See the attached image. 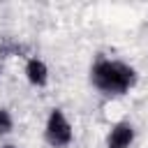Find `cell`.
<instances>
[{"instance_id": "cell-1", "label": "cell", "mask_w": 148, "mask_h": 148, "mask_svg": "<svg viewBox=\"0 0 148 148\" xmlns=\"http://www.w3.org/2000/svg\"><path fill=\"white\" fill-rule=\"evenodd\" d=\"M90 81L104 95H125L136 83V69L123 60L97 58L90 69Z\"/></svg>"}, {"instance_id": "cell-2", "label": "cell", "mask_w": 148, "mask_h": 148, "mask_svg": "<svg viewBox=\"0 0 148 148\" xmlns=\"http://www.w3.org/2000/svg\"><path fill=\"white\" fill-rule=\"evenodd\" d=\"M44 136H46V141H49L51 148H67L72 143V125H69L67 116L60 109H53L49 113Z\"/></svg>"}, {"instance_id": "cell-3", "label": "cell", "mask_w": 148, "mask_h": 148, "mask_svg": "<svg viewBox=\"0 0 148 148\" xmlns=\"http://www.w3.org/2000/svg\"><path fill=\"white\" fill-rule=\"evenodd\" d=\"M134 141V127L130 123H116L106 136V148H130Z\"/></svg>"}, {"instance_id": "cell-4", "label": "cell", "mask_w": 148, "mask_h": 148, "mask_svg": "<svg viewBox=\"0 0 148 148\" xmlns=\"http://www.w3.org/2000/svg\"><path fill=\"white\" fill-rule=\"evenodd\" d=\"M25 76H28V81H30L32 86L42 88V86H46V81H49V67L44 65V60L30 58L28 65H25Z\"/></svg>"}, {"instance_id": "cell-5", "label": "cell", "mask_w": 148, "mask_h": 148, "mask_svg": "<svg viewBox=\"0 0 148 148\" xmlns=\"http://www.w3.org/2000/svg\"><path fill=\"white\" fill-rule=\"evenodd\" d=\"M12 127H14V118H12V113H9L7 109H0V134L12 132Z\"/></svg>"}, {"instance_id": "cell-6", "label": "cell", "mask_w": 148, "mask_h": 148, "mask_svg": "<svg viewBox=\"0 0 148 148\" xmlns=\"http://www.w3.org/2000/svg\"><path fill=\"white\" fill-rule=\"evenodd\" d=\"M5 148H14V146H5Z\"/></svg>"}]
</instances>
